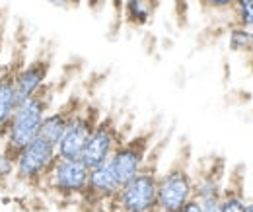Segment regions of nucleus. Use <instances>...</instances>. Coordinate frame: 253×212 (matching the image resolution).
Returning a JSON list of instances; mask_svg holds the SVG:
<instances>
[{
  "mask_svg": "<svg viewBox=\"0 0 253 212\" xmlns=\"http://www.w3.org/2000/svg\"><path fill=\"white\" fill-rule=\"evenodd\" d=\"M53 97H55V84L45 82L33 95L18 105L4 132L0 134L4 140V152L10 158H16V154L39 134L41 123L53 107Z\"/></svg>",
  "mask_w": 253,
  "mask_h": 212,
  "instance_id": "1",
  "label": "nucleus"
},
{
  "mask_svg": "<svg viewBox=\"0 0 253 212\" xmlns=\"http://www.w3.org/2000/svg\"><path fill=\"white\" fill-rule=\"evenodd\" d=\"M164 148H166V140L154 142L138 173L121 185L117 197L109 205V212H154L158 197L160 160Z\"/></svg>",
  "mask_w": 253,
  "mask_h": 212,
  "instance_id": "2",
  "label": "nucleus"
},
{
  "mask_svg": "<svg viewBox=\"0 0 253 212\" xmlns=\"http://www.w3.org/2000/svg\"><path fill=\"white\" fill-rule=\"evenodd\" d=\"M193 191L195 181L191 168V146L189 142H183L168 170L160 173L154 212H181L193 199Z\"/></svg>",
  "mask_w": 253,
  "mask_h": 212,
  "instance_id": "3",
  "label": "nucleus"
},
{
  "mask_svg": "<svg viewBox=\"0 0 253 212\" xmlns=\"http://www.w3.org/2000/svg\"><path fill=\"white\" fill-rule=\"evenodd\" d=\"M57 158V146H53L41 136H35L28 146H24L16 154L14 177L30 187H41Z\"/></svg>",
  "mask_w": 253,
  "mask_h": 212,
  "instance_id": "4",
  "label": "nucleus"
},
{
  "mask_svg": "<svg viewBox=\"0 0 253 212\" xmlns=\"http://www.w3.org/2000/svg\"><path fill=\"white\" fill-rule=\"evenodd\" d=\"M156 132H158V128L150 125V127L138 130L136 134H130L125 140H121L115 152L111 154L109 164L121 185L128 181L130 177H134L138 173V170L144 166L148 154L156 142Z\"/></svg>",
  "mask_w": 253,
  "mask_h": 212,
  "instance_id": "5",
  "label": "nucleus"
},
{
  "mask_svg": "<svg viewBox=\"0 0 253 212\" xmlns=\"http://www.w3.org/2000/svg\"><path fill=\"white\" fill-rule=\"evenodd\" d=\"M101 119V109L94 101H84L82 107L76 111L70 125L66 127L63 138L57 144V156L64 160H78L82 158L84 146L94 130L97 121Z\"/></svg>",
  "mask_w": 253,
  "mask_h": 212,
  "instance_id": "6",
  "label": "nucleus"
},
{
  "mask_svg": "<svg viewBox=\"0 0 253 212\" xmlns=\"http://www.w3.org/2000/svg\"><path fill=\"white\" fill-rule=\"evenodd\" d=\"M126 134L123 132V125L113 113L101 115V119L94 127L84 152H82V160L88 168L101 166L105 162H109L111 154L119 146L121 140H125Z\"/></svg>",
  "mask_w": 253,
  "mask_h": 212,
  "instance_id": "7",
  "label": "nucleus"
},
{
  "mask_svg": "<svg viewBox=\"0 0 253 212\" xmlns=\"http://www.w3.org/2000/svg\"><path fill=\"white\" fill-rule=\"evenodd\" d=\"M88 177H90V168L84 164L82 158L78 160L57 158L43 185L61 199H74V197H82V193L86 191Z\"/></svg>",
  "mask_w": 253,
  "mask_h": 212,
  "instance_id": "8",
  "label": "nucleus"
},
{
  "mask_svg": "<svg viewBox=\"0 0 253 212\" xmlns=\"http://www.w3.org/2000/svg\"><path fill=\"white\" fill-rule=\"evenodd\" d=\"M121 189V183L117 179L113 168L109 162L90 168V177H88V185L86 191L82 193V201L88 205H111L113 199L117 197Z\"/></svg>",
  "mask_w": 253,
  "mask_h": 212,
  "instance_id": "9",
  "label": "nucleus"
},
{
  "mask_svg": "<svg viewBox=\"0 0 253 212\" xmlns=\"http://www.w3.org/2000/svg\"><path fill=\"white\" fill-rule=\"evenodd\" d=\"M51 64H53L51 53H41L33 61L28 62L26 66L22 64L18 68V72H16V91H18L20 103L26 101L30 95H33L47 82L49 72H51Z\"/></svg>",
  "mask_w": 253,
  "mask_h": 212,
  "instance_id": "10",
  "label": "nucleus"
},
{
  "mask_svg": "<svg viewBox=\"0 0 253 212\" xmlns=\"http://www.w3.org/2000/svg\"><path fill=\"white\" fill-rule=\"evenodd\" d=\"M84 101H86V99H84L82 95H76V93H74V95H70V97L64 101L63 105H59L55 111H49V113L45 115L43 123H41V127H39V134H37V136H41V138H45L47 142H51L53 146H57L59 140L63 138L66 127L70 125L72 117L76 115V111L82 107Z\"/></svg>",
  "mask_w": 253,
  "mask_h": 212,
  "instance_id": "11",
  "label": "nucleus"
},
{
  "mask_svg": "<svg viewBox=\"0 0 253 212\" xmlns=\"http://www.w3.org/2000/svg\"><path fill=\"white\" fill-rule=\"evenodd\" d=\"M20 66L22 64H18L16 59H12L8 66L2 64L0 68V134L4 132L10 117L20 105L18 91H16V72Z\"/></svg>",
  "mask_w": 253,
  "mask_h": 212,
  "instance_id": "12",
  "label": "nucleus"
},
{
  "mask_svg": "<svg viewBox=\"0 0 253 212\" xmlns=\"http://www.w3.org/2000/svg\"><path fill=\"white\" fill-rule=\"evenodd\" d=\"M244 166L238 164L226 175L224 189L220 197V212H246L248 197H246V173Z\"/></svg>",
  "mask_w": 253,
  "mask_h": 212,
  "instance_id": "13",
  "label": "nucleus"
},
{
  "mask_svg": "<svg viewBox=\"0 0 253 212\" xmlns=\"http://www.w3.org/2000/svg\"><path fill=\"white\" fill-rule=\"evenodd\" d=\"M158 8V0H123V18L128 26H146Z\"/></svg>",
  "mask_w": 253,
  "mask_h": 212,
  "instance_id": "14",
  "label": "nucleus"
},
{
  "mask_svg": "<svg viewBox=\"0 0 253 212\" xmlns=\"http://www.w3.org/2000/svg\"><path fill=\"white\" fill-rule=\"evenodd\" d=\"M228 47L232 53H252L253 51V30L232 26L228 33Z\"/></svg>",
  "mask_w": 253,
  "mask_h": 212,
  "instance_id": "15",
  "label": "nucleus"
},
{
  "mask_svg": "<svg viewBox=\"0 0 253 212\" xmlns=\"http://www.w3.org/2000/svg\"><path fill=\"white\" fill-rule=\"evenodd\" d=\"M234 12V26H242L253 30V0H234L232 4Z\"/></svg>",
  "mask_w": 253,
  "mask_h": 212,
  "instance_id": "16",
  "label": "nucleus"
},
{
  "mask_svg": "<svg viewBox=\"0 0 253 212\" xmlns=\"http://www.w3.org/2000/svg\"><path fill=\"white\" fill-rule=\"evenodd\" d=\"M14 175V158H10L6 152H0V185L8 181Z\"/></svg>",
  "mask_w": 253,
  "mask_h": 212,
  "instance_id": "17",
  "label": "nucleus"
},
{
  "mask_svg": "<svg viewBox=\"0 0 253 212\" xmlns=\"http://www.w3.org/2000/svg\"><path fill=\"white\" fill-rule=\"evenodd\" d=\"M203 8L207 10H216V12H222V10H232V4L234 0H199Z\"/></svg>",
  "mask_w": 253,
  "mask_h": 212,
  "instance_id": "18",
  "label": "nucleus"
},
{
  "mask_svg": "<svg viewBox=\"0 0 253 212\" xmlns=\"http://www.w3.org/2000/svg\"><path fill=\"white\" fill-rule=\"evenodd\" d=\"M181 212H203V207H201V203H199V201L193 197L189 203H187V205L181 209Z\"/></svg>",
  "mask_w": 253,
  "mask_h": 212,
  "instance_id": "19",
  "label": "nucleus"
},
{
  "mask_svg": "<svg viewBox=\"0 0 253 212\" xmlns=\"http://www.w3.org/2000/svg\"><path fill=\"white\" fill-rule=\"evenodd\" d=\"M246 212H253V199L252 201H248V205H246Z\"/></svg>",
  "mask_w": 253,
  "mask_h": 212,
  "instance_id": "20",
  "label": "nucleus"
},
{
  "mask_svg": "<svg viewBox=\"0 0 253 212\" xmlns=\"http://www.w3.org/2000/svg\"><path fill=\"white\" fill-rule=\"evenodd\" d=\"M250 72H252L253 76V53H250Z\"/></svg>",
  "mask_w": 253,
  "mask_h": 212,
  "instance_id": "21",
  "label": "nucleus"
},
{
  "mask_svg": "<svg viewBox=\"0 0 253 212\" xmlns=\"http://www.w3.org/2000/svg\"><path fill=\"white\" fill-rule=\"evenodd\" d=\"M66 2H68L70 6H78V4H80V0H66Z\"/></svg>",
  "mask_w": 253,
  "mask_h": 212,
  "instance_id": "22",
  "label": "nucleus"
},
{
  "mask_svg": "<svg viewBox=\"0 0 253 212\" xmlns=\"http://www.w3.org/2000/svg\"><path fill=\"white\" fill-rule=\"evenodd\" d=\"M0 55H2V31H0ZM0 68H2V64H0Z\"/></svg>",
  "mask_w": 253,
  "mask_h": 212,
  "instance_id": "23",
  "label": "nucleus"
},
{
  "mask_svg": "<svg viewBox=\"0 0 253 212\" xmlns=\"http://www.w3.org/2000/svg\"><path fill=\"white\" fill-rule=\"evenodd\" d=\"M252 53H253V51H252Z\"/></svg>",
  "mask_w": 253,
  "mask_h": 212,
  "instance_id": "24",
  "label": "nucleus"
}]
</instances>
